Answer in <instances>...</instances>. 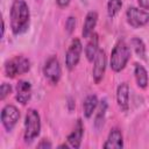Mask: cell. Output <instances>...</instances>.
<instances>
[{"mask_svg": "<svg viewBox=\"0 0 149 149\" xmlns=\"http://www.w3.org/2000/svg\"><path fill=\"white\" fill-rule=\"evenodd\" d=\"M10 28L14 35L27 31L30 21V12L24 0H14L10 6Z\"/></svg>", "mask_w": 149, "mask_h": 149, "instance_id": "1", "label": "cell"}, {"mask_svg": "<svg viewBox=\"0 0 149 149\" xmlns=\"http://www.w3.org/2000/svg\"><path fill=\"white\" fill-rule=\"evenodd\" d=\"M130 58V49L126 42L120 41L116 43L111 54V68L115 72H120L125 69Z\"/></svg>", "mask_w": 149, "mask_h": 149, "instance_id": "2", "label": "cell"}, {"mask_svg": "<svg viewBox=\"0 0 149 149\" xmlns=\"http://www.w3.org/2000/svg\"><path fill=\"white\" fill-rule=\"evenodd\" d=\"M41 132V119L40 114L35 109H29L26 114V120H24V141L26 142H31L35 140Z\"/></svg>", "mask_w": 149, "mask_h": 149, "instance_id": "3", "label": "cell"}, {"mask_svg": "<svg viewBox=\"0 0 149 149\" xmlns=\"http://www.w3.org/2000/svg\"><path fill=\"white\" fill-rule=\"evenodd\" d=\"M30 69V62L23 56H15L5 63V72L9 78H14L17 74H23Z\"/></svg>", "mask_w": 149, "mask_h": 149, "instance_id": "4", "label": "cell"}, {"mask_svg": "<svg viewBox=\"0 0 149 149\" xmlns=\"http://www.w3.org/2000/svg\"><path fill=\"white\" fill-rule=\"evenodd\" d=\"M81 51H83V45H81L80 40L73 38L65 55V65L69 70L74 69L76 65L79 63Z\"/></svg>", "mask_w": 149, "mask_h": 149, "instance_id": "5", "label": "cell"}, {"mask_svg": "<svg viewBox=\"0 0 149 149\" xmlns=\"http://www.w3.org/2000/svg\"><path fill=\"white\" fill-rule=\"evenodd\" d=\"M20 119V112L14 105H6L1 111V122L7 132H10Z\"/></svg>", "mask_w": 149, "mask_h": 149, "instance_id": "6", "label": "cell"}, {"mask_svg": "<svg viewBox=\"0 0 149 149\" xmlns=\"http://www.w3.org/2000/svg\"><path fill=\"white\" fill-rule=\"evenodd\" d=\"M127 21L133 28H140L149 22V13L136 7H129L127 9Z\"/></svg>", "mask_w": 149, "mask_h": 149, "instance_id": "7", "label": "cell"}, {"mask_svg": "<svg viewBox=\"0 0 149 149\" xmlns=\"http://www.w3.org/2000/svg\"><path fill=\"white\" fill-rule=\"evenodd\" d=\"M43 74L51 84L55 85V84L58 83V80L61 78V74H62V70H61L59 62L55 56L50 57L45 62V64L43 66Z\"/></svg>", "mask_w": 149, "mask_h": 149, "instance_id": "8", "label": "cell"}, {"mask_svg": "<svg viewBox=\"0 0 149 149\" xmlns=\"http://www.w3.org/2000/svg\"><path fill=\"white\" fill-rule=\"evenodd\" d=\"M105 69H106V54L104 50L99 49L94 58V64H93V70H92V76L97 84L101 81L105 74Z\"/></svg>", "mask_w": 149, "mask_h": 149, "instance_id": "9", "label": "cell"}, {"mask_svg": "<svg viewBox=\"0 0 149 149\" xmlns=\"http://www.w3.org/2000/svg\"><path fill=\"white\" fill-rule=\"evenodd\" d=\"M123 147L122 133L119 128H112L104 144L105 149H121Z\"/></svg>", "mask_w": 149, "mask_h": 149, "instance_id": "10", "label": "cell"}, {"mask_svg": "<svg viewBox=\"0 0 149 149\" xmlns=\"http://www.w3.org/2000/svg\"><path fill=\"white\" fill-rule=\"evenodd\" d=\"M31 98V85L27 80H19L16 85V100L26 105Z\"/></svg>", "mask_w": 149, "mask_h": 149, "instance_id": "11", "label": "cell"}, {"mask_svg": "<svg viewBox=\"0 0 149 149\" xmlns=\"http://www.w3.org/2000/svg\"><path fill=\"white\" fill-rule=\"evenodd\" d=\"M116 101L119 107L126 112L129 105V86L127 83H121L116 90Z\"/></svg>", "mask_w": 149, "mask_h": 149, "instance_id": "12", "label": "cell"}, {"mask_svg": "<svg viewBox=\"0 0 149 149\" xmlns=\"http://www.w3.org/2000/svg\"><path fill=\"white\" fill-rule=\"evenodd\" d=\"M84 135V126L80 119L77 120V123L73 128V130L68 136V142L72 148H79L81 143V139Z\"/></svg>", "mask_w": 149, "mask_h": 149, "instance_id": "13", "label": "cell"}, {"mask_svg": "<svg viewBox=\"0 0 149 149\" xmlns=\"http://www.w3.org/2000/svg\"><path fill=\"white\" fill-rule=\"evenodd\" d=\"M97 21H98V13L94 10H91L86 14L85 21H84V26H83V37L84 38H90V36L93 34V30L97 26Z\"/></svg>", "mask_w": 149, "mask_h": 149, "instance_id": "14", "label": "cell"}, {"mask_svg": "<svg viewBox=\"0 0 149 149\" xmlns=\"http://www.w3.org/2000/svg\"><path fill=\"white\" fill-rule=\"evenodd\" d=\"M98 51H99V38H98V35L93 33L90 36V41L87 42L86 48H85V55H86L87 61L93 62Z\"/></svg>", "mask_w": 149, "mask_h": 149, "instance_id": "15", "label": "cell"}, {"mask_svg": "<svg viewBox=\"0 0 149 149\" xmlns=\"http://www.w3.org/2000/svg\"><path fill=\"white\" fill-rule=\"evenodd\" d=\"M134 74H135V79L137 83V86L141 88H146L148 86L149 83V78H148V72L144 69L143 65L136 63L135 64V69H134Z\"/></svg>", "mask_w": 149, "mask_h": 149, "instance_id": "16", "label": "cell"}, {"mask_svg": "<svg viewBox=\"0 0 149 149\" xmlns=\"http://www.w3.org/2000/svg\"><path fill=\"white\" fill-rule=\"evenodd\" d=\"M98 105H99V101H98V98H97L95 94L87 95L86 99L84 100V104H83L85 118L90 119V118L93 115V112L95 111V108L98 107Z\"/></svg>", "mask_w": 149, "mask_h": 149, "instance_id": "17", "label": "cell"}, {"mask_svg": "<svg viewBox=\"0 0 149 149\" xmlns=\"http://www.w3.org/2000/svg\"><path fill=\"white\" fill-rule=\"evenodd\" d=\"M106 111H107V100L104 99V100H101V101L99 102V105H98V112H97L95 119H94V127H95V129H98V130L104 126Z\"/></svg>", "mask_w": 149, "mask_h": 149, "instance_id": "18", "label": "cell"}, {"mask_svg": "<svg viewBox=\"0 0 149 149\" xmlns=\"http://www.w3.org/2000/svg\"><path fill=\"white\" fill-rule=\"evenodd\" d=\"M122 1L121 0H108L107 3V13L109 17H114L121 9Z\"/></svg>", "mask_w": 149, "mask_h": 149, "instance_id": "19", "label": "cell"}, {"mask_svg": "<svg viewBox=\"0 0 149 149\" xmlns=\"http://www.w3.org/2000/svg\"><path fill=\"white\" fill-rule=\"evenodd\" d=\"M130 43H132V47L134 48L136 55L142 57V58H144V56H146V45H144L143 41L141 38H139V37H134Z\"/></svg>", "mask_w": 149, "mask_h": 149, "instance_id": "20", "label": "cell"}, {"mask_svg": "<svg viewBox=\"0 0 149 149\" xmlns=\"http://www.w3.org/2000/svg\"><path fill=\"white\" fill-rule=\"evenodd\" d=\"M10 92H12V86L7 83H2L1 87H0V99L3 100Z\"/></svg>", "mask_w": 149, "mask_h": 149, "instance_id": "21", "label": "cell"}, {"mask_svg": "<svg viewBox=\"0 0 149 149\" xmlns=\"http://www.w3.org/2000/svg\"><path fill=\"white\" fill-rule=\"evenodd\" d=\"M76 28V19L73 16H69L66 22H65V30L69 33V34H72L73 30Z\"/></svg>", "mask_w": 149, "mask_h": 149, "instance_id": "22", "label": "cell"}, {"mask_svg": "<svg viewBox=\"0 0 149 149\" xmlns=\"http://www.w3.org/2000/svg\"><path fill=\"white\" fill-rule=\"evenodd\" d=\"M51 147H52V144H51L48 140H45V139H43V140L37 144V148H45V149H47V148H51Z\"/></svg>", "mask_w": 149, "mask_h": 149, "instance_id": "23", "label": "cell"}, {"mask_svg": "<svg viewBox=\"0 0 149 149\" xmlns=\"http://www.w3.org/2000/svg\"><path fill=\"white\" fill-rule=\"evenodd\" d=\"M70 2H71V0H56V3H57L58 7H61V8H64V7L69 6Z\"/></svg>", "mask_w": 149, "mask_h": 149, "instance_id": "24", "label": "cell"}, {"mask_svg": "<svg viewBox=\"0 0 149 149\" xmlns=\"http://www.w3.org/2000/svg\"><path fill=\"white\" fill-rule=\"evenodd\" d=\"M139 6L143 9H149V0H137Z\"/></svg>", "mask_w": 149, "mask_h": 149, "instance_id": "25", "label": "cell"}]
</instances>
